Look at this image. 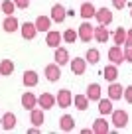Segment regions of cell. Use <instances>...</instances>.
<instances>
[{"mask_svg":"<svg viewBox=\"0 0 132 134\" xmlns=\"http://www.w3.org/2000/svg\"><path fill=\"white\" fill-rule=\"evenodd\" d=\"M126 34H128V32L122 28V26L114 30V34H112V40H114V43H116V46H122V43L126 42Z\"/></svg>","mask_w":132,"mask_h":134,"instance_id":"obj_28","label":"cell"},{"mask_svg":"<svg viewBox=\"0 0 132 134\" xmlns=\"http://www.w3.org/2000/svg\"><path fill=\"white\" fill-rule=\"evenodd\" d=\"M87 97L91 100H101V85L99 83H91L87 87Z\"/></svg>","mask_w":132,"mask_h":134,"instance_id":"obj_24","label":"cell"},{"mask_svg":"<svg viewBox=\"0 0 132 134\" xmlns=\"http://www.w3.org/2000/svg\"><path fill=\"white\" fill-rule=\"evenodd\" d=\"M108 36H111V34H108V30H107V26H104V24H99L95 28V40L99 43H107Z\"/></svg>","mask_w":132,"mask_h":134,"instance_id":"obj_20","label":"cell"},{"mask_svg":"<svg viewBox=\"0 0 132 134\" xmlns=\"http://www.w3.org/2000/svg\"><path fill=\"white\" fill-rule=\"evenodd\" d=\"M124 100L132 105V85H128V87L124 89Z\"/></svg>","mask_w":132,"mask_h":134,"instance_id":"obj_33","label":"cell"},{"mask_svg":"<svg viewBox=\"0 0 132 134\" xmlns=\"http://www.w3.org/2000/svg\"><path fill=\"white\" fill-rule=\"evenodd\" d=\"M55 63H59V65H65V63H69V51L65 49V47H55V55H53Z\"/></svg>","mask_w":132,"mask_h":134,"instance_id":"obj_18","label":"cell"},{"mask_svg":"<svg viewBox=\"0 0 132 134\" xmlns=\"http://www.w3.org/2000/svg\"><path fill=\"white\" fill-rule=\"evenodd\" d=\"M77 32H79V40H81V42H85V43H89L93 38H95V28H93L89 22H83V24L79 26Z\"/></svg>","mask_w":132,"mask_h":134,"instance_id":"obj_1","label":"cell"},{"mask_svg":"<svg viewBox=\"0 0 132 134\" xmlns=\"http://www.w3.org/2000/svg\"><path fill=\"white\" fill-rule=\"evenodd\" d=\"M124 61L132 63V47H126V49H124Z\"/></svg>","mask_w":132,"mask_h":134,"instance_id":"obj_36","label":"cell"},{"mask_svg":"<svg viewBox=\"0 0 132 134\" xmlns=\"http://www.w3.org/2000/svg\"><path fill=\"white\" fill-rule=\"evenodd\" d=\"M112 124H114V128H124V126L128 124V113L122 109L118 110H112Z\"/></svg>","mask_w":132,"mask_h":134,"instance_id":"obj_3","label":"cell"},{"mask_svg":"<svg viewBox=\"0 0 132 134\" xmlns=\"http://www.w3.org/2000/svg\"><path fill=\"white\" fill-rule=\"evenodd\" d=\"M30 120H32V124L36 126H41L43 124V109H32V114H30Z\"/></svg>","mask_w":132,"mask_h":134,"instance_id":"obj_26","label":"cell"},{"mask_svg":"<svg viewBox=\"0 0 132 134\" xmlns=\"http://www.w3.org/2000/svg\"><path fill=\"white\" fill-rule=\"evenodd\" d=\"M0 8H2V12H4L6 16H10V14H14V10H16L18 6H16V2H14V0H2Z\"/></svg>","mask_w":132,"mask_h":134,"instance_id":"obj_31","label":"cell"},{"mask_svg":"<svg viewBox=\"0 0 132 134\" xmlns=\"http://www.w3.org/2000/svg\"><path fill=\"white\" fill-rule=\"evenodd\" d=\"M67 18V10L63 8L61 4H53V8H51V20L53 22H63Z\"/></svg>","mask_w":132,"mask_h":134,"instance_id":"obj_17","label":"cell"},{"mask_svg":"<svg viewBox=\"0 0 132 134\" xmlns=\"http://www.w3.org/2000/svg\"><path fill=\"white\" fill-rule=\"evenodd\" d=\"M20 32H22V38H24V40H34V38H36V34H37L36 22H24L22 28H20Z\"/></svg>","mask_w":132,"mask_h":134,"instance_id":"obj_6","label":"cell"},{"mask_svg":"<svg viewBox=\"0 0 132 134\" xmlns=\"http://www.w3.org/2000/svg\"><path fill=\"white\" fill-rule=\"evenodd\" d=\"M61 40H63V34H59V32H53V30H50L47 32V36H46V43L50 47H59V43H61Z\"/></svg>","mask_w":132,"mask_h":134,"instance_id":"obj_13","label":"cell"},{"mask_svg":"<svg viewBox=\"0 0 132 134\" xmlns=\"http://www.w3.org/2000/svg\"><path fill=\"white\" fill-rule=\"evenodd\" d=\"M112 99H101L99 100V113L101 114H112Z\"/></svg>","mask_w":132,"mask_h":134,"instance_id":"obj_27","label":"cell"},{"mask_svg":"<svg viewBox=\"0 0 132 134\" xmlns=\"http://www.w3.org/2000/svg\"><path fill=\"white\" fill-rule=\"evenodd\" d=\"M22 107H24L26 110H32V109H36L37 107V97L34 95V93H24L22 95Z\"/></svg>","mask_w":132,"mask_h":134,"instance_id":"obj_12","label":"cell"},{"mask_svg":"<svg viewBox=\"0 0 132 134\" xmlns=\"http://www.w3.org/2000/svg\"><path fill=\"white\" fill-rule=\"evenodd\" d=\"M130 10H132V8H130ZM130 16H132V12H130Z\"/></svg>","mask_w":132,"mask_h":134,"instance_id":"obj_38","label":"cell"},{"mask_svg":"<svg viewBox=\"0 0 132 134\" xmlns=\"http://www.w3.org/2000/svg\"><path fill=\"white\" fill-rule=\"evenodd\" d=\"M124 46H126V47H132V30H128V34H126V42H124Z\"/></svg>","mask_w":132,"mask_h":134,"instance_id":"obj_37","label":"cell"},{"mask_svg":"<svg viewBox=\"0 0 132 134\" xmlns=\"http://www.w3.org/2000/svg\"><path fill=\"white\" fill-rule=\"evenodd\" d=\"M55 105H57V99H55L51 93H41V95L37 97V107H41L43 110L53 109Z\"/></svg>","mask_w":132,"mask_h":134,"instance_id":"obj_2","label":"cell"},{"mask_svg":"<svg viewBox=\"0 0 132 134\" xmlns=\"http://www.w3.org/2000/svg\"><path fill=\"white\" fill-rule=\"evenodd\" d=\"M18 26H20V22H18V18L14 16V14L6 16L4 22H2V28H4V32H8V34H14L18 30Z\"/></svg>","mask_w":132,"mask_h":134,"instance_id":"obj_11","label":"cell"},{"mask_svg":"<svg viewBox=\"0 0 132 134\" xmlns=\"http://www.w3.org/2000/svg\"><path fill=\"white\" fill-rule=\"evenodd\" d=\"M95 18H97V22L99 24H104V26H108L112 22V12L104 6V8H97V14H95Z\"/></svg>","mask_w":132,"mask_h":134,"instance_id":"obj_9","label":"cell"},{"mask_svg":"<svg viewBox=\"0 0 132 134\" xmlns=\"http://www.w3.org/2000/svg\"><path fill=\"white\" fill-rule=\"evenodd\" d=\"M108 130H111V126H108V122L104 120V118H97V120L93 122V132H97V134H107Z\"/></svg>","mask_w":132,"mask_h":134,"instance_id":"obj_22","label":"cell"},{"mask_svg":"<svg viewBox=\"0 0 132 134\" xmlns=\"http://www.w3.org/2000/svg\"><path fill=\"white\" fill-rule=\"evenodd\" d=\"M12 73H14V63H12V59H2V61H0V75L8 77V75H12Z\"/></svg>","mask_w":132,"mask_h":134,"instance_id":"obj_25","label":"cell"},{"mask_svg":"<svg viewBox=\"0 0 132 134\" xmlns=\"http://www.w3.org/2000/svg\"><path fill=\"white\" fill-rule=\"evenodd\" d=\"M55 99H57L59 109H67V107H71V103H73V95H71L69 89H61V91L55 95Z\"/></svg>","mask_w":132,"mask_h":134,"instance_id":"obj_4","label":"cell"},{"mask_svg":"<svg viewBox=\"0 0 132 134\" xmlns=\"http://www.w3.org/2000/svg\"><path fill=\"white\" fill-rule=\"evenodd\" d=\"M103 77L108 81V83H114V81H116V77H118V69H116L114 63H111V65H107L103 69Z\"/></svg>","mask_w":132,"mask_h":134,"instance_id":"obj_19","label":"cell"},{"mask_svg":"<svg viewBox=\"0 0 132 134\" xmlns=\"http://www.w3.org/2000/svg\"><path fill=\"white\" fill-rule=\"evenodd\" d=\"M63 40H65L67 43H75V40H79V32H75V30H65L63 32Z\"/></svg>","mask_w":132,"mask_h":134,"instance_id":"obj_32","label":"cell"},{"mask_svg":"<svg viewBox=\"0 0 132 134\" xmlns=\"http://www.w3.org/2000/svg\"><path fill=\"white\" fill-rule=\"evenodd\" d=\"M99 57H101V53H99V49H97V47H91V49H87V55H85L87 63L95 65V63H99Z\"/></svg>","mask_w":132,"mask_h":134,"instance_id":"obj_30","label":"cell"},{"mask_svg":"<svg viewBox=\"0 0 132 134\" xmlns=\"http://www.w3.org/2000/svg\"><path fill=\"white\" fill-rule=\"evenodd\" d=\"M14 2H16V6H18V8H22V10H26L30 6V0H14Z\"/></svg>","mask_w":132,"mask_h":134,"instance_id":"obj_35","label":"cell"},{"mask_svg":"<svg viewBox=\"0 0 132 134\" xmlns=\"http://www.w3.org/2000/svg\"><path fill=\"white\" fill-rule=\"evenodd\" d=\"M36 26H37V32H50V28H51V18H47V16H37V18H36Z\"/></svg>","mask_w":132,"mask_h":134,"instance_id":"obj_23","label":"cell"},{"mask_svg":"<svg viewBox=\"0 0 132 134\" xmlns=\"http://www.w3.org/2000/svg\"><path fill=\"white\" fill-rule=\"evenodd\" d=\"M112 6H114L116 10H122L124 6H126V0H112Z\"/></svg>","mask_w":132,"mask_h":134,"instance_id":"obj_34","label":"cell"},{"mask_svg":"<svg viewBox=\"0 0 132 134\" xmlns=\"http://www.w3.org/2000/svg\"><path fill=\"white\" fill-rule=\"evenodd\" d=\"M89 97L87 95H75V99H73V103H75V107H77L79 110H87V107H89Z\"/></svg>","mask_w":132,"mask_h":134,"instance_id":"obj_29","label":"cell"},{"mask_svg":"<svg viewBox=\"0 0 132 134\" xmlns=\"http://www.w3.org/2000/svg\"><path fill=\"white\" fill-rule=\"evenodd\" d=\"M69 67H71V73L73 75H83L87 69V59H81V57H75L69 61Z\"/></svg>","mask_w":132,"mask_h":134,"instance_id":"obj_8","label":"cell"},{"mask_svg":"<svg viewBox=\"0 0 132 134\" xmlns=\"http://www.w3.org/2000/svg\"><path fill=\"white\" fill-rule=\"evenodd\" d=\"M79 14H81V18H85V20H91V18H95L97 8L89 2V0H85V2L81 4V8H79Z\"/></svg>","mask_w":132,"mask_h":134,"instance_id":"obj_10","label":"cell"},{"mask_svg":"<svg viewBox=\"0 0 132 134\" xmlns=\"http://www.w3.org/2000/svg\"><path fill=\"white\" fill-rule=\"evenodd\" d=\"M59 128H61L63 132H71V130L75 128V118L71 116V114H63V116L59 118Z\"/></svg>","mask_w":132,"mask_h":134,"instance_id":"obj_16","label":"cell"},{"mask_svg":"<svg viewBox=\"0 0 132 134\" xmlns=\"http://www.w3.org/2000/svg\"><path fill=\"white\" fill-rule=\"evenodd\" d=\"M46 79L51 81V83H55V81L61 77V65L59 63H50V65H46Z\"/></svg>","mask_w":132,"mask_h":134,"instance_id":"obj_5","label":"cell"},{"mask_svg":"<svg viewBox=\"0 0 132 134\" xmlns=\"http://www.w3.org/2000/svg\"><path fill=\"white\" fill-rule=\"evenodd\" d=\"M108 59H111V63H114V65H120V63L124 61V51L120 46H112L111 49H108Z\"/></svg>","mask_w":132,"mask_h":134,"instance_id":"obj_7","label":"cell"},{"mask_svg":"<svg viewBox=\"0 0 132 134\" xmlns=\"http://www.w3.org/2000/svg\"><path fill=\"white\" fill-rule=\"evenodd\" d=\"M107 93H108V99H112V100H118V99L124 97V89H122V85H118V83H111V87L107 89Z\"/></svg>","mask_w":132,"mask_h":134,"instance_id":"obj_15","label":"cell"},{"mask_svg":"<svg viewBox=\"0 0 132 134\" xmlns=\"http://www.w3.org/2000/svg\"><path fill=\"white\" fill-rule=\"evenodd\" d=\"M37 81H40V77H37V73H36V71H32V69H26V71H24L22 83H24L26 87H36Z\"/></svg>","mask_w":132,"mask_h":134,"instance_id":"obj_14","label":"cell"},{"mask_svg":"<svg viewBox=\"0 0 132 134\" xmlns=\"http://www.w3.org/2000/svg\"><path fill=\"white\" fill-rule=\"evenodd\" d=\"M0 122H2V128L4 130H12L14 126H16V114L14 113H6L4 116L0 118Z\"/></svg>","mask_w":132,"mask_h":134,"instance_id":"obj_21","label":"cell"}]
</instances>
